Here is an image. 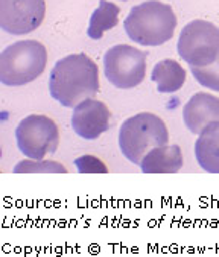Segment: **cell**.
<instances>
[{
    "label": "cell",
    "instance_id": "3",
    "mask_svg": "<svg viewBox=\"0 0 219 257\" xmlns=\"http://www.w3.org/2000/svg\"><path fill=\"white\" fill-rule=\"evenodd\" d=\"M47 50L35 40L17 41L0 54V82L20 87L35 81L46 69Z\"/></svg>",
    "mask_w": 219,
    "mask_h": 257
},
{
    "label": "cell",
    "instance_id": "2",
    "mask_svg": "<svg viewBox=\"0 0 219 257\" xmlns=\"http://www.w3.org/2000/svg\"><path fill=\"white\" fill-rule=\"evenodd\" d=\"M127 35L142 46H160L174 37L177 16L174 10L158 0H148L131 8L124 22Z\"/></svg>",
    "mask_w": 219,
    "mask_h": 257
},
{
    "label": "cell",
    "instance_id": "8",
    "mask_svg": "<svg viewBox=\"0 0 219 257\" xmlns=\"http://www.w3.org/2000/svg\"><path fill=\"white\" fill-rule=\"evenodd\" d=\"M44 14V0H0V28L13 35L35 31Z\"/></svg>",
    "mask_w": 219,
    "mask_h": 257
},
{
    "label": "cell",
    "instance_id": "6",
    "mask_svg": "<svg viewBox=\"0 0 219 257\" xmlns=\"http://www.w3.org/2000/svg\"><path fill=\"white\" fill-rule=\"evenodd\" d=\"M103 70L110 84L128 90L137 87L146 73V52L130 44H118L103 55Z\"/></svg>",
    "mask_w": 219,
    "mask_h": 257
},
{
    "label": "cell",
    "instance_id": "12",
    "mask_svg": "<svg viewBox=\"0 0 219 257\" xmlns=\"http://www.w3.org/2000/svg\"><path fill=\"white\" fill-rule=\"evenodd\" d=\"M195 157L204 171L219 174V122L199 134L195 143Z\"/></svg>",
    "mask_w": 219,
    "mask_h": 257
},
{
    "label": "cell",
    "instance_id": "5",
    "mask_svg": "<svg viewBox=\"0 0 219 257\" xmlns=\"http://www.w3.org/2000/svg\"><path fill=\"white\" fill-rule=\"evenodd\" d=\"M177 49L190 67H205L219 57V28L207 20H193L183 28Z\"/></svg>",
    "mask_w": 219,
    "mask_h": 257
},
{
    "label": "cell",
    "instance_id": "17",
    "mask_svg": "<svg viewBox=\"0 0 219 257\" xmlns=\"http://www.w3.org/2000/svg\"><path fill=\"white\" fill-rule=\"evenodd\" d=\"M75 165L78 168V172L81 174H106V166L94 156H82L78 160H75Z\"/></svg>",
    "mask_w": 219,
    "mask_h": 257
},
{
    "label": "cell",
    "instance_id": "13",
    "mask_svg": "<svg viewBox=\"0 0 219 257\" xmlns=\"http://www.w3.org/2000/svg\"><path fill=\"white\" fill-rule=\"evenodd\" d=\"M151 79L160 93H175L186 82V70L175 60H163L154 66Z\"/></svg>",
    "mask_w": 219,
    "mask_h": 257
},
{
    "label": "cell",
    "instance_id": "9",
    "mask_svg": "<svg viewBox=\"0 0 219 257\" xmlns=\"http://www.w3.org/2000/svg\"><path fill=\"white\" fill-rule=\"evenodd\" d=\"M110 119L112 114L103 102L90 97L75 107L72 128L79 137L94 140L110 130Z\"/></svg>",
    "mask_w": 219,
    "mask_h": 257
},
{
    "label": "cell",
    "instance_id": "15",
    "mask_svg": "<svg viewBox=\"0 0 219 257\" xmlns=\"http://www.w3.org/2000/svg\"><path fill=\"white\" fill-rule=\"evenodd\" d=\"M14 174H66L67 169L61 163L47 160H25L14 166Z\"/></svg>",
    "mask_w": 219,
    "mask_h": 257
},
{
    "label": "cell",
    "instance_id": "7",
    "mask_svg": "<svg viewBox=\"0 0 219 257\" xmlns=\"http://www.w3.org/2000/svg\"><path fill=\"white\" fill-rule=\"evenodd\" d=\"M16 140L20 152L31 160H43L60 145V131L52 119L40 114L25 117L17 130Z\"/></svg>",
    "mask_w": 219,
    "mask_h": 257
},
{
    "label": "cell",
    "instance_id": "18",
    "mask_svg": "<svg viewBox=\"0 0 219 257\" xmlns=\"http://www.w3.org/2000/svg\"><path fill=\"white\" fill-rule=\"evenodd\" d=\"M124 2H125V0H124Z\"/></svg>",
    "mask_w": 219,
    "mask_h": 257
},
{
    "label": "cell",
    "instance_id": "10",
    "mask_svg": "<svg viewBox=\"0 0 219 257\" xmlns=\"http://www.w3.org/2000/svg\"><path fill=\"white\" fill-rule=\"evenodd\" d=\"M184 125L193 134H201L210 125L219 122V97L208 93H196L183 108Z\"/></svg>",
    "mask_w": 219,
    "mask_h": 257
},
{
    "label": "cell",
    "instance_id": "1",
    "mask_svg": "<svg viewBox=\"0 0 219 257\" xmlns=\"http://www.w3.org/2000/svg\"><path fill=\"white\" fill-rule=\"evenodd\" d=\"M50 96L63 107L73 108L99 91V69L85 54L60 60L49 76Z\"/></svg>",
    "mask_w": 219,
    "mask_h": 257
},
{
    "label": "cell",
    "instance_id": "14",
    "mask_svg": "<svg viewBox=\"0 0 219 257\" xmlns=\"http://www.w3.org/2000/svg\"><path fill=\"white\" fill-rule=\"evenodd\" d=\"M119 7L108 2V0H100L99 8L91 14L90 25L87 29V34L93 40L102 38L103 32L112 29L118 25V17H119Z\"/></svg>",
    "mask_w": 219,
    "mask_h": 257
},
{
    "label": "cell",
    "instance_id": "4",
    "mask_svg": "<svg viewBox=\"0 0 219 257\" xmlns=\"http://www.w3.org/2000/svg\"><path fill=\"white\" fill-rule=\"evenodd\" d=\"M169 133L164 122L151 113H140L127 119L119 131V148L125 159L139 165L146 154L157 148L166 145Z\"/></svg>",
    "mask_w": 219,
    "mask_h": 257
},
{
    "label": "cell",
    "instance_id": "16",
    "mask_svg": "<svg viewBox=\"0 0 219 257\" xmlns=\"http://www.w3.org/2000/svg\"><path fill=\"white\" fill-rule=\"evenodd\" d=\"M193 78L199 82V85L207 87L213 91H219V57L214 63L205 67H190Z\"/></svg>",
    "mask_w": 219,
    "mask_h": 257
},
{
    "label": "cell",
    "instance_id": "11",
    "mask_svg": "<svg viewBox=\"0 0 219 257\" xmlns=\"http://www.w3.org/2000/svg\"><path fill=\"white\" fill-rule=\"evenodd\" d=\"M183 168V154L178 145H163L151 149L140 163L143 174H177Z\"/></svg>",
    "mask_w": 219,
    "mask_h": 257
}]
</instances>
